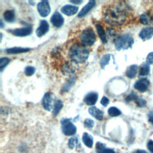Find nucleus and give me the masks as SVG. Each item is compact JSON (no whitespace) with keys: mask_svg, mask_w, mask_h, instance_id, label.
Segmentation results:
<instances>
[{"mask_svg":"<svg viewBox=\"0 0 153 153\" xmlns=\"http://www.w3.org/2000/svg\"><path fill=\"white\" fill-rule=\"evenodd\" d=\"M105 22L112 26L123 25L127 17L126 5L121 2L110 4L105 7L103 12Z\"/></svg>","mask_w":153,"mask_h":153,"instance_id":"1","label":"nucleus"},{"mask_svg":"<svg viewBox=\"0 0 153 153\" xmlns=\"http://www.w3.org/2000/svg\"><path fill=\"white\" fill-rule=\"evenodd\" d=\"M89 50L83 44L75 43L69 50V56L72 62L78 63L85 62L88 57Z\"/></svg>","mask_w":153,"mask_h":153,"instance_id":"2","label":"nucleus"},{"mask_svg":"<svg viewBox=\"0 0 153 153\" xmlns=\"http://www.w3.org/2000/svg\"><path fill=\"white\" fill-rule=\"evenodd\" d=\"M133 43L134 40L133 37L129 34H124L116 38L115 47L117 50H126L130 48Z\"/></svg>","mask_w":153,"mask_h":153,"instance_id":"3","label":"nucleus"},{"mask_svg":"<svg viewBox=\"0 0 153 153\" xmlns=\"http://www.w3.org/2000/svg\"><path fill=\"white\" fill-rule=\"evenodd\" d=\"M96 39V36L91 28H87L82 31L80 36V40L82 44L87 46H91Z\"/></svg>","mask_w":153,"mask_h":153,"instance_id":"4","label":"nucleus"},{"mask_svg":"<svg viewBox=\"0 0 153 153\" xmlns=\"http://www.w3.org/2000/svg\"><path fill=\"white\" fill-rule=\"evenodd\" d=\"M62 130L66 136H72L76 133V127L68 118H63L61 120Z\"/></svg>","mask_w":153,"mask_h":153,"instance_id":"5","label":"nucleus"},{"mask_svg":"<svg viewBox=\"0 0 153 153\" xmlns=\"http://www.w3.org/2000/svg\"><path fill=\"white\" fill-rule=\"evenodd\" d=\"M38 11L41 16L43 17H47L50 13V7L49 3L47 1H41L38 3Z\"/></svg>","mask_w":153,"mask_h":153,"instance_id":"6","label":"nucleus"},{"mask_svg":"<svg viewBox=\"0 0 153 153\" xmlns=\"http://www.w3.org/2000/svg\"><path fill=\"white\" fill-rule=\"evenodd\" d=\"M76 63L74 62H66L62 68V71L63 74L65 75H70L75 72L76 70Z\"/></svg>","mask_w":153,"mask_h":153,"instance_id":"7","label":"nucleus"},{"mask_svg":"<svg viewBox=\"0 0 153 153\" xmlns=\"http://www.w3.org/2000/svg\"><path fill=\"white\" fill-rule=\"evenodd\" d=\"M149 81L146 78H142L138 80L134 85L135 89L141 91L145 92L148 89V87L149 85Z\"/></svg>","mask_w":153,"mask_h":153,"instance_id":"8","label":"nucleus"},{"mask_svg":"<svg viewBox=\"0 0 153 153\" xmlns=\"http://www.w3.org/2000/svg\"><path fill=\"white\" fill-rule=\"evenodd\" d=\"M49 29V25L46 20H41L40 22L39 26L37 28L36 30V34L37 36L41 37L44 35Z\"/></svg>","mask_w":153,"mask_h":153,"instance_id":"9","label":"nucleus"},{"mask_svg":"<svg viewBox=\"0 0 153 153\" xmlns=\"http://www.w3.org/2000/svg\"><path fill=\"white\" fill-rule=\"evenodd\" d=\"M53 96L51 93H47L45 94L43 99H42V105L44 108L47 111L51 110L53 108L52 102H53Z\"/></svg>","mask_w":153,"mask_h":153,"instance_id":"10","label":"nucleus"},{"mask_svg":"<svg viewBox=\"0 0 153 153\" xmlns=\"http://www.w3.org/2000/svg\"><path fill=\"white\" fill-rule=\"evenodd\" d=\"M51 23L56 27H61L64 22V19L62 16L58 12H55L51 17Z\"/></svg>","mask_w":153,"mask_h":153,"instance_id":"11","label":"nucleus"},{"mask_svg":"<svg viewBox=\"0 0 153 153\" xmlns=\"http://www.w3.org/2000/svg\"><path fill=\"white\" fill-rule=\"evenodd\" d=\"M32 28L30 27L16 29L13 30H10V32L14 35L17 36H25L30 35L32 33Z\"/></svg>","mask_w":153,"mask_h":153,"instance_id":"12","label":"nucleus"},{"mask_svg":"<svg viewBox=\"0 0 153 153\" xmlns=\"http://www.w3.org/2000/svg\"><path fill=\"white\" fill-rule=\"evenodd\" d=\"M95 148L97 153H115L112 149L106 147V145L100 142H96Z\"/></svg>","mask_w":153,"mask_h":153,"instance_id":"13","label":"nucleus"},{"mask_svg":"<svg viewBox=\"0 0 153 153\" xmlns=\"http://www.w3.org/2000/svg\"><path fill=\"white\" fill-rule=\"evenodd\" d=\"M98 99V94L96 93L91 92L86 95L84 98V102L87 105H94Z\"/></svg>","mask_w":153,"mask_h":153,"instance_id":"14","label":"nucleus"},{"mask_svg":"<svg viewBox=\"0 0 153 153\" xmlns=\"http://www.w3.org/2000/svg\"><path fill=\"white\" fill-rule=\"evenodd\" d=\"M78 9V8L76 6L71 5H66L63 6L62 8L61 11L64 14L70 16L75 14L77 12Z\"/></svg>","mask_w":153,"mask_h":153,"instance_id":"15","label":"nucleus"},{"mask_svg":"<svg viewBox=\"0 0 153 153\" xmlns=\"http://www.w3.org/2000/svg\"><path fill=\"white\" fill-rule=\"evenodd\" d=\"M96 4V2L94 1H89L82 9L81 10L79 11V13H78V16L79 17H82L83 16H84L85 15H86L95 5Z\"/></svg>","mask_w":153,"mask_h":153,"instance_id":"16","label":"nucleus"},{"mask_svg":"<svg viewBox=\"0 0 153 153\" xmlns=\"http://www.w3.org/2000/svg\"><path fill=\"white\" fill-rule=\"evenodd\" d=\"M89 113L98 120H102L103 117V112L95 106H91L88 109Z\"/></svg>","mask_w":153,"mask_h":153,"instance_id":"17","label":"nucleus"},{"mask_svg":"<svg viewBox=\"0 0 153 153\" xmlns=\"http://www.w3.org/2000/svg\"><path fill=\"white\" fill-rule=\"evenodd\" d=\"M153 36V28L152 27H146L143 29L140 33L139 36L142 39H150Z\"/></svg>","mask_w":153,"mask_h":153,"instance_id":"18","label":"nucleus"},{"mask_svg":"<svg viewBox=\"0 0 153 153\" xmlns=\"http://www.w3.org/2000/svg\"><path fill=\"white\" fill-rule=\"evenodd\" d=\"M96 27L97 33L100 38L102 42H103V44H106L107 42L106 33L105 32L103 27L100 24H96Z\"/></svg>","mask_w":153,"mask_h":153,"instance_id":"19","label":"nucleus"},{"mask_svg":"<svg viewBox=\"0 0 153 153\" xmlns=\"http://www.w3.org/2000/svg\"><path fill=\"white\" fill-rule=\"evenodd\" d=\"M82 140L84 145L88 147L91 148L93 145V137L91 135L89 134L88 133H84L82 137Z\"/></svg>","mask_w":153,"mask_h":153,"instance_id":"20","label":"nucleus"},{"mask_svg":"<svg viewBox=\"0 0 153 153\" xmlns=\"http://www.w3.org/2000/svg\"><path fill=\"white\" fill-rule=\"evenodd\" d=\"M140 21L143 25H150L152 23L153 19L149 13H145L140 16Z\"/></svg>","mask_w":153,"mask_h":153,"instance_id":"21","label":"nucleus"},{"mask_svg":"<svg viewBox=\"0 0 153 153\" xmlns=\"http://www.w3.org/2000/svg\"><path fill=\"white\" fill-rule=\"evenodd\" d=\"M30 50L29 48H22V47H13L10 48H8L5 50V51L8 54H17L22 53L29 51Z\"/></svg>","mask_w":153,"mask_h":153,"instance_id":"22","label":"nucleus"},{"mask_svg":"<svg viewBox=\"0 0 153 153\" xmlns=\"http://www.w3.org/2000/svg\"><path fill=\"white\" fill-rule=\"evenodd\" d=\"M4 19L8 22H13L15 20V13L13 10H7L4 13Z\"/></svg>","mask_w":153,"mask_h":153,"instance_id":"23","label":"nucleus"},{"mask_svg":"<svg viewBox=\"0 0 153 153\" xmlns=\"http://www.w3.org/2000/svg\"><path fill=\"white\" fill-rule=\"evenodd\" d=\"M137 72V66L131 65L130 66L126 71V75L130 78H133L135 77Z\"/></svg>","mask_w":153,"mask_h":153,"instance_id":"24","label":"nucleus"},{"mask_svg":"<svg viewBox=\"0 0 153 153\" xmlns=\"http://www.w3.org/2000/svg\"><path fill=\"white\" fill-rule=\"evenodd\" d=\"M63 107V103L60 100H57L55 102L54 105V109L53 110V115L56 117L60 111Z\"/></svg>","mask_w":153,"mask_h":153,"instance_id":"25","label":"nucleus"},{"mask_svg":"<svg viewBox=\"0 0 153 153\" xmlns=\"http://www.w3.org/2000/svg\"><path fill=\"white\" fill-rule=\"evenodd\" d=\"M149 66L148 63H143L140 68L139 75L140 76H146L149 74Z\"/></svg>","mask_w":153,"mask_h":153,"instance_id":"26","label":"nucleus"},{"mask_svg":"<svg viewBox=\"0 0 153 153\" xmlns=\"http://www.w3.org/2000/svg\"><path fill=\"white\" fill-rule=\"evenodd\" d=\"M108 112V114L111 117H117L120 115L121 114L119 109L114 106L109 108Z\"/></svg>","mask_w":153,"mask_h":153,"instance_id":"27","label":"nucleus"},{"mask_svg":"<svg viewBox=\"0 0 153 153\" xmlns=\"http://www.w3.org/2000/svg\"><path fill=\"white\" fill-rule=\"evenodd\" d=\"M111 56L109 54H105L100 60V64L102 67V68H103L106 65H107L109 63V62L110 60Z\"/></svg>","mask_w":153,"mask_h":153,"instance_id":"28","label":"nucleus"},{"mask_svg":"<svg viewBox=\"0 0 153 153\" xmlns=\"http://www.w3.org/2000/svg\"><path fill=\"white\" fill-rule=\"evenodd\" d=\"M75 77H71V78L68 80V81L66 83V84L63 86V90L64 91H68V90L72 86V85H73L74 83L75 82Z\"/></svg>","mask_w":153,"mask_h":153,"instance_id":"29","label":"nucleus"},{"mask_svg":"<svg viewBox=\"0 0 153 153\" xmlns=\"http://www.w3.org/2000/svg\"><path fill=\"white\" fill-rule=\"evenodd\" d=\"M78 144V139L76 137H71L68 142V146L71 149L74 148L75 146H76Z\"/></svg>","mask_w":153,"mask_h":153,"instance_id":"30","label":"nucleus"},{"mask_svg":"<svg viewBox=\"0 0 153 153\" xmlns=\"http://www.w3.org/2000/svg\"><path fill=\"white\" fill-rule=\"evenodd\" d=\"M10 60L7 58V57H2L0 60V69L1 71H2L3 68H5V66H6L8 63L10 62Z\"/></svg>","mask_w":153,"mask_h":153,"instance_id":"31","label":"nucleus"},{"mask_svg":"<svg viewBox=\"0 0 153 153\" xmlns=\"http://www.w3.org/2000/svg\"><path fill=\"white\" fill-rule=\"evenodd\" d=\"M115 32L112 27H109L106 30V36L109 39H114L115 36Z\"/></svg>","mask_w":153,"mask_h":153,"instance_id":"32","label":"nucleus"},{"mask_svg":"<svg viewBox=\"0 0 153 153\" xmlns=\"http://www.w3.org/2000/svg\"><path fill=\"white\" fill-rule=\"evenodd\" d=\"M35 71V69L33 66H27L25 69V74L27 76H31L34 74Z\"/></svg>","mask_w":153,"mask_h":153,"instance_id":"33","label":"nucleus"},{"mask_svg":"<svg viewBox=\"0 0 153 153\" xmlns=\"http://www.w3.org/2000/svg\"><path fill=\"white\" fill-rule=\"evenodd\" d=\"M94 123L93 120L90 119V118H87L84 121V126L87 127V128H91L94 126Z\"/></svg>","mask_w":153,"mask_h":153,"instance_id":"34","label":"nucleus"},{"mask_svg":"<svg viewBox=\"0 0 153 153\" xmlns=\"http://www.w3.org/2000/svg\"><path fill=\"white\" fill-rule=\"evenodd\" d=\"M138 97L137 96V95L133 93L130 94L129 95H128L126 98V101L127 102H131L132 100H136V99Z\"/></svg>","mask_w":153,"mask_h":153,"instance_id":"35","label":"nucleus"},{"mask_svg":"<svg viewBox=\"0 0 153 153\" xmlns=\"http://www.w3.org/2000/svg\"><path fill=\"white\" fill-rule=\"evenodd\" d=\"M135 102H136V104L137 105V106H139V107H143L146 105L145 100H144L143 99H142L141 98H139V97H137L136 99V100H135Z\"/></svg>","mask_w":153,"mask_h":153,"instance_id":"36","label":"nucleus"},{"mask_svg":"<svg viewBox=\"0 0 153 153\" xmlns=\"http://www.w3.org/2000/svg\"><path fill=\"white\" fill-rule=\"evenodd\" d=\"M146 62L148 64L153 63V52L149 53L146 57Z\"/></svg>","mask_w":153,"mask_h":153,"instance_id":"37","label":"nucleus"},{"mask_svg":"<svg viewBox=\"0 0 153 153\" xmlns=\"http://www.w3.org/2000/svg\"><path fill=\"white\" fill-rule=\"evenodd\" d=\"M109 99L106 97H105L103 96L101 100H100V103L103 106H106L108 104H109Z\"/></svg>","mask_w":153,"mask_h":153,"instance_id":"38","label":"nucleus"},{"mask_svg":"<svg viewBox=\"0 0 153 153\" xmlns=\"http://www.w3.org/2000/svg\"><path fill=\"white\" fill-rule=\"evenodd\" d=\"M147 148L151 153H153V140H150L148 141L147 143Z\"/></svg>","mask_w":153,"mask_h":153,"instance_id":"39","label":"nucleus"},{"mask_svg":"<svg viewBox=\"0 0 153 153\" xmlns=\"http://www.w3.org/2000/svg\"><path fill=\"white\" fill-rule=\"evenodd\" d=\"M148 119L149 122L153 125V111L149 112L148 114Z\"/></svg>","mask_w":153,"mask_h":153,"instance_id":"40","label":"nucleus"},{"mask_svg":"<svg viewBox=\"0 0 153 153\" xmlns=\"http://www.w3.org/2000/svg\"><path fill=\"white\" fill-rule=\"evenodd\" d=\"M133 153H148L146 151H144V150H141V149H139L137 150L136 152H133Z\"/></svg>","mask_w":153,"mask_h":153,"instance_id":"41","label":"nucleus"},{"mask_svg":"<svg viewBox=\"0 0 153 153\" xmlns=\"http://www.w3.org/2000/svg\"><path fill=\"white\" fill-rule=\"evenodd\" d=\"M70 2L72 3H74V4H81L82 2V1H71Z\"/></svg>","mask_w":153,"mask_h":153,"instance_id":"42","label":"nucleus"}]
</instances>
